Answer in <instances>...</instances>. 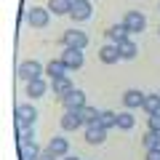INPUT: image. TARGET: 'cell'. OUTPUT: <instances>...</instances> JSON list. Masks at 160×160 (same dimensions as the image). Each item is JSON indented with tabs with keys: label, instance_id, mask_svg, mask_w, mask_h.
Masks as SVG:
<instances>
[{
	"label": "cell",
	"instance_id": "11",
	"mask_svg": "<svg viewBox=\"0 0 160 160\" xmlns=\"http://www.w3.org/2000/svg\"><path fill=\"white\" fill-rule=\"evenodd\" d=\"M128 35H131V32H128V27H126L123 22H120V24H112V27L107 29V38L112 40V43H123V40H131Z\"/></svg>",
	"mask_w": 160,
	"mask_h": 160
},
{
	"label": "cell",
	"instance_id": "14",
	"mask_svg": "<svg viewBox=\"0 0 160 160\" xmlns=\"http://www.w3.org/2000/svg\"><path fill=\"white\" fill-rule=\"evenodd\" d=\"M123 104H126L128 109L142 107V104H144V93H142V91H136V88H131V91H126V93H123Z\"/></svg>",
	"mask_w": 160,
	"mask_h": 160
},
{
	"label": "cell",
	"instance_id": "18",
	"mask_svg": "<svg viewBox=\"0 0 160 160\" xmlns=\"http://www.w3.org/2000/svg\"><path fill=\"white\" fill-rule=\"evenodd\" d=\"M78 115H80V120H83V126H93V123H99V109L96 107H83V109H78Z\"/></svg>",
	"mask_w": 160,
	"mask_h": 160
},
{
	"label": "cell",
	"instance_id": "12",
	"mask_svg": "<svg viewBox=\"0 0 160 160\" xmlns=\"http://www.w3.org/2000/svg\"><path fill=\"white\" fill-rule=\"evenodd\" d=\"M48 149H51L56 158H67V152H69V142L64 136H53L51 142H48Z\"/></svg>",
	"mask_w": 160,
	"mask_h": 160
},
{
	"label": "cell",
	"instance_id": "27",
	"mask_svg": "<svg viewBox=\"0 0 160 160\" xmlns=\"http://www.w3.org/2000/svg\"><path fill=\"white\" fill-rule=\"evenodd\" d=\"M144 160H160V147H152V149H147Z\"/></svg>",
	"mask_w": 160,
	"mask_h": 160
},
{
	"label": "cell",
	"instance_id": "20",
	"mask_svg": "<svg viewBox=\"0 0 160 160\" xmlns=\"http://www.w3.org/2000/svg\"><path fill=\"white\" fill-rule=\"evenodd\" d=\"M144 112L147 115H155V112H160V93H147L144 96Z\"/></svg>",
	"mask_w": 160,
	"mask_h": 160
},
{
	"label": "cell",
	"instance_id": "24",
	"mask_svg": "<svg viewBox=\"0 0 160 160\" xmlns=\"http://www.w3.org/2000/svg\"><path fill=\"white\" fill-rule=\"evenodd\" d=\"M133 123H136V120H133L131 112H120L118 115V128H120V131H131Z\"/></svg>",
	"mask_w": 160,
	"mask_h": 160
},
{
	"label": "cell",
	"instance_id": "19",
	"mask_svg": "<svg viewBox=\"0 0 160 160\" xmlns=\"http://www.w3.org/2000/svg\"><path fill=\"white\" fill-rule=\"evenodd\" d=\"M46 72H48V78H51V80L64 78V72H67V64H64L62 59H51V62H48V67H46Z\"/></svg>",
	"mask_w": 160,
	"mask_h": 160
},
{
	"label": "cell",
	"instance_id": "30",
	"mask_svg": "<svg viewBox=\"0 0 160 160\" xmlns=\"http://www.w3.org/2000/svg\"><path fill=\"white\" fill-rule=\"evenodd\" d=\"M158 32H160V27H158Z\"/></svg>",
	"mask_w": 160,
	"mask_h": 160
},
{
	"label": "cell",
	"instance_id": "16",
	"mask_svg": "<svg viewBox=\"0 0 160 160\" xmlns=\"http://www.w3.org/2000/svg\"><path fill=\"white\" fill-rule=\"evenodd\" d=\"M51 88L56 91L59 99H64L69 91H75V88H72V80H69V78H56V80H51Z\"/></svg>",
	"mask_w": 160,
	"mask_h": 160
},
{
	"label": "cell",
	"instance_id": "2",
	"mask_svg": "<svg viewBox=\"0 0 160 160\" xmlns=\"http://www.w3.org/2000/svg\"><path fill=\"white\" fill-rule=\"evenodd\" d=\"M62 43H64V48H83L88 46V35L83 32V29H67V32L62 35Z\"/></svg>",
	"mask_w": 160,
	"mask_h": 160
},
{
	"label": "cell",
	"instance_id": "25",
	"mask_svg": "<svg viewBox=\"0 0 160 160\" xmlns=\"http://www.w3.org/2000/svg\"><path fill=\"white\" fill-rule=\"evenodd\" d=\"M19 149H22V160H38V158H40L38 144H29V147H19Z\"/></svg>",
	"mask_w": 160,
	"mask_h": 160
},
{
	"label": "cell",
	"instance_id": "22",
	"mask_svg": "<svg viewBox=\"0 0 160 160\" xmlns=\"http://www.w3.org/2000/svg\"><path fill=\"white\" fill-rule=\"evenodd\" d=\"M142 144H144L147 149L160 147V133H158V131H152V128H147V131H144V136H142Z\"/></svg>",
	"mask_w": 160,
	"mask_h": 160
},
{
	"label": "cell",
	"instance_id": "4",
	"mask_svg": "<svg viewBox=\"0 0 160 160\" xmlns=\"http://www.w3.org/2000/svg\"><path fill=\"white\" fill-rule=\"evenodd\" d=\"M91 13H93V8H91L88 0H75V3H72V11H69V19H72V22H88Z\"/></svg>",
	"mask_w": 160,
	"mask_h": 160
},
{
	"label": "cell",
	"instance_id": "29",
	"mask_svg": "<svg viewBox=\"0 0 160 160\" xmlns=\"http://www.w3.org/2000/svg\"><path fill=\"white\" fill-rule=\"evenodd\" d=\"M62 160H78V158H72V155H67V158H62Z\"/></svg>",
	"mask_w": 160,
	"mask_h": 160
},
{
	"label": "cell",
	"instance_id": "13",
	"mask_svg": "<svg viewBox=\"0 0 160 160\" xmlns=\"http://www.w3.org/2000/svg\"><path fill=\"white\" fill-rule=\"evenodd\" d=\"M48 11L56 16H69L72 11V0H48Z\"/></svg>",
	"mask_w": 160,
	"mask_h": 160
},
{
	"label": "cell",
	"instance_id": "17",
	"mask_svg": "<svg viewBox=\"0 0 160 160\" xmlns=\"http://www.w3.org/2000/svg\"><path fill=\"white\" fill-rule=\"evenodd\" d=\"M46 80H43V78H38V80H29V83H27V96L29 99H40V96H43V93H46Z\"/></svg>",
	"mask_w": 160,
	"mask_h": 160
},
{
	"label": "cell",
	"instance_id": "26",
	"mask_svg": "<svg viewBox=\"0 0 160 160\" xmlns=\"http://www.w3.org/2000/svg\"><path fill=\"white\" fill-rule=\"evenodd\" d=\"M147 128H152V131H158V133H160V112L149 115V123H147Z\"/></svg>",
	"mask_w": 160,
	"mask_h": 160
},
{
	"label": "cell",
	"instance_id": "9",
	"mask_svg": "<svg viewBox=\"0 0 160 160\" xmlns=\"http://www.w3.org/2000/svg\"><path fill=\"white\" fill-rule=\"evenodd\" d=\"M104 139H107V128H102L99 123L86 126V142L88 144H104Z\"/></svg>",
	"mask_w": 160,
	"mask_h": 160
},
{
	"label": "cell",
	"instance_id": "7",
	"mask_svg": "<svg viewBox=\"0 0 160 160\" xmlns=\"http://www.w3.org/2000/svg\"><path fill=\"white\" fill-rule=\"evenodd\" d=\"M62 104H64V109H72V112H78V109L86 107V93L80 91V88H75V91H69L67 96L62 99Z\"/></svg>",
	"mask_w": 160,
	"mask_h": 160
},
{
	"label": "cell",
	"instance_id": "1",
	"mask_svg": "<svg viewBox=\"0 0 160 160\" xmlns=\"http://www.w3.org/2000/svg\"><path fill=\"white\" fill-rule=\"evenodd\" d=\"M19 78L22 80H38V78H43V64L38 62V59H27V62H22L19 64Z\"/></svg>",
	"mask_w": 160,
	"mask_h": 160
},
{
	"label": "cell",
	"instance_id": "10",
	"mask_svg": "<svg viewBox=\"0 0 160 160\" xmlns=\"http://www.w3.org/2000/svg\"><path fill=\"white\" fill-rule=\"evenodd\" d=\"M99 59H102V64H118L120 62V51L115 43H109V46H102L99 48Z\"/></svg>",
	"mask_w": 160,
	"mask_h": 160
},
{
	"label": "cell",
	"instance_id": "5",
	"mask_svg": "<svg viewBox=\"0 0 160 160\" xmlns=\"http://www.w3.org/2000/svg\"><path fill=\"white\" fill-rule=\"evenodd\" d=\"M59 59L67 64V69H80V67H83V62H86V56H83L80 48H64V53Z\"/></svg>",
	"mask_w": 160,
	"mask_h": 160
},
{
	"label": "cell",
	"instance_id": "28",
	"mask_svg": "<svg viewBox=\"0 0 160 160\" xmlns=\"http://www.w3.org/2000/svg\"><path fill=\"white\" fill-rule=\"evenodd\" d=\"M38 160H59V158H56V155L51 152V149H43V152H40V158H38Z\"/></svg>",
	"mask_w": 160,
	"mask_h": 160
},
{
	"label": "cell",
	"instance_id": "15",
	"mask_svg": "<svg viewBox=\"0 0 160 160\" xmlns=\"http://www.w3.org/2000/svg\"><path fill=\"white\" fill-rule=\"evenodd\" d=\"M80 126H83L80 115L72 112V109H67V112H64V118H62V128H64V131H78Z\"/></svg>",
	"mask_w": 160,
	"mask_h": 160
},
{
	"label": "cell",
	"instance_id": "3",
	"mask_svg": "<svg viewBox=\"0 0 160 160\" xmlns=\"http://www.w3.org/2000/svg\"><path fill=\"white\" fill-rule=\"evenodd\" d=\"M123 24L128 27V32H131V35L144 32V27H147V16H144L142 11H128L126 16H123Z\"/></svg>",
	"mask_w": 160,
	"mask_h": 160
},
{
	"label": "cell",
	"instance_id": "23",
	"mask_svg": "<svg viewBox=\"0 0 160 160\" xmlns=\"http://www.w3.org/2000/svg\"><path fill=\"white\" fill-rule=\"evenodd\" d=\"M99 126H102V128H107V131H109L112 126H118V115H115L112 109H104V112L99 115Z\"/></svg>",
	"mask_w": 160,
	"mask_h": 160
},
{
	"label": "cell",
	"instance_id": "31",
	"mask_svg": "<svg viewBox=\"0 0 160 160\" xmlns=\"http://www.w3.org/2000/svg\"><path fill=\"white\" fill-rule=\"evenodd\" d=\"M72 3H75V0H72Z\"/></svg>",
	"mask_w": 160,
	"mask_h": 160
},
{
	"label": "cell",
	"instance_id": "6",
	"mask_svg": "<svg viewBox=\"0 0 160 160\" xmlns=\"http://www.w3.org/2000/svg\"><path fill=\"white\" fill-rule=\"evenodd\" d=\"M38 120V109L32 104H19L16 107V126H32Z\"/></svg>",
	"mask_w": 160,
	"mask_h": 160
},
{
	"label": "cell",
	"instance_id": "21",
	"mask_svg": "<svg viewBox=\"0 0 160 160\" xmlns=\"http://www.w3.org/2000/svg\"><path fill=\"white\" fill-rule=\"evenodd\" d=\"M115 46H118V51H120V59H133L136 51H139L133 40H123V43H115Z\"/></svg>",
	"mask_w": 160,
	"mask_h": 160
},
{
	"label": "cell",
	"instance_id": "8",
	"mask_svg": "<svg viewBox=\"0 0 160 160\" xmlns=\"http://www.w3.org/2000/svg\"><path fill=\"white\" fill-rule=\"evenodd\" d=\"M48 8H40V6H35V8H29L27 11V22L32 24V27H38V29H43L48 24Z\"/></svg>",
	"mask_w": 160,
	"mask_h": 160
}]
</instances>
